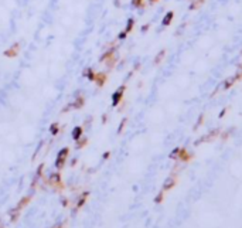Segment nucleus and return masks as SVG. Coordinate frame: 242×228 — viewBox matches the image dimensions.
I'll use <instances>...</instances> for the list:
<instances>
[{
	"label": "nucleus",
	"instance_id": "nucleus-1",
	"mask_svg": "<svg viewBox=\"0 0 242 228\" xmlns=\"http://www.w3.org/2000/svg\"><path fill=\"white\" fill-rule=\"evenodd\" d=\"M193 157H194L193 152H190V150L186 149V147H181V150H180V153H178L177 160H180V162H183V163H188Z\"/></svg>",
	"mask_w": 242,
	"mask_h": 228
},
{
	"label": "nucleus",
	"instance_id": "nucleus-2",
	"mask_svg": "<svg viewBox=\"0 0 242 228\" xmlns=\"http://www.w3.org/2000/svg\"><path fill=\"white\" fill-rule=\"evenodd\" d=\"M125 89H126V87H125V85H122L119 89H116V91L113 92V95H112V105H113V106H118L119 102L122 101L123 94H125Z\"/></svg>",
	"mask_w": 242,
	"mask_h": 228
},
{
	"label": "nucleus",
	"instance_id": "nucleus-3",
	"mask_svg": "<svg viewBox=\"0 0 242 228\" xmlns=\"http://www.w3.org/2000/svg\"><path fill=\"white\" fill-rule=\"evenodd\" d=\"M176 184H177V179L171 176V177L166 179V181L163 183V189H161V190H163L164 193H166V191H169V190H171V189H174V187H176Z\"/></svg>",
	"mask_w": 242,
	"mask_h": 228
},
{
	"label": "nucleus",
	"instance_id": "nucleus-4",
	"mask_svg": "<svg viewBox=\"0 0 242 228\" xmlns=\"http://www.w3.org/2000/svg\"><path fill=\"white\" fill-rule=\"evenodd\" d=\"M237 84V79H235V76L234 75H229V76H226L225 79L222 81V89L224 91H228V89H231L234 85Z\"/></svg>",
	"mask_w": 242,
	"mask_h": 228
},
{
	"label": "nucleus",
	"instance_id": "nucleus-5",
	"mask_svg": "<svg viewBox=\"0 0 242 228\" xmlns=\"http://www.w3.org/2000/svg\"><path fill=\"white\" fill-rule=\"evenodd\" d=\"M173 19H174V11L169 10L166 14H164L163 20H161V26H163V27H169V26L173 23Z\"/></svg>",
	"mask_w": 242,
	"mask_h": 228
},
{
	"label": "nucleus",
	"instance_id": "nucleus-6",
	"mask_svg": "<svg viewBox=\"0 0 242 228\" xmlns=\"http://www.w3.org/2000/svg\"><path fill=\"white\" fill-rule=\"evenodd\" d=\"M204 122H205V114H200V116L197 118V120H195V123L193 126V132H197L201 126L204 125Z\"/></svg>",
	"mask_w": 242,
	"mask_h": 228
},
{
	"label": "nucleus",
	"instance_id": "nucleus-7",
	"mask_svg": "<svg viewBox=\"0 0 242 228\" xmlns=\"http://www.w3.org/2000/svg\"><path fill=\"white\" fill-rule=\"evenodd\" d=\"M204 3H205V0H191V1H190V6H188V10H191V11L198 10Z\"/></svg>",
	"mask_w": 242,
	"mask_h": 228
},
{
	"label": "nucleus",
	"instance_id": "nucleus-8",
	"mask_svg": "<svg viewBox=\"0 0 242 228\" xmlns=\"http://www.w3.org/2000/svg\"><path fill=\"white\" fill-rule=\"evenodd\" d=\"M67 153H68V149L65 147V149H62L61 152L58 153V157H57V162H55V164L58 166V167H61V164L64 163L65 160V156H67Z\"/></svg>",
	"mask_w": 242,
	"mask_h": 228
},
{
	"label": "nucleus",
	"instance_id": "nucleus-9",
	"mask_svg": "<svg viewBox=\"0 0 242 228\" xmlns=\"http://www.w3.org/2000/svg\"><path fill=\"white\" fill-rule=\"evenodd\" d=\"M164 57H166V50H160L159 53L156 54V57H154V60H153V62H154V65H159L163 62V60H164Z\"/></svg>",
	"mask_w": 242,
	"mask_h": 228
},
{
	"label": "nucleus",
	"instance_id": "nucleus-10",
	"mask_svg": "<svg viewBox=\"0 0 242 228\" xmlns=\"http://www.w3.org/2000/svg\"><path fill=\"white\" fill-rule=\"evenodd\" d=\"M81 135H82V128H81V126H76V128H74V130H72V139L79 140Z\"/></svg>",
	"mask_w": 242,
	"mask_h": 228
},
{
	"label": "nucleus",
	"instance_id": "nucleus-11",
	"mask_svg": "<svg viewBox=\"0 0 242 228\" xmlns=\"http://www.w3.org/2000/svg\"><path fill=\"white\" fill-rule=\"evenodd\" d=\"M234 76H235L237 82L242 81V64H238L237 65V70H235V74H234Z\"/></svg>",
	"mask_w": 242,
	"mask_h": 228
},
{
	"label": "nucleus",
	"instance_id": "nucleus-12",
	"mask_svg": "<svg viewBox=\"0 0 242 228\" xmlns=\"http://www.w3.org/2000/svg\"><path fill=\"white\" fill-rule=\"evenodd\" d=\"M133 27H134V19H129L128 20V23H126V27H125V31L129 34L132 30H133Z\"/></svg>",
	"mask_w": 242,
	"mask_h": 228
},
{
	"label": "nucleus",
	"instance_id": "nucleus-13",
	"mask_svg": "<svg viewBox=\"0 0 242 228\" xmlns=\"http://www.w3.org/2000/svg\"><path fill=\"white\" fill-rule=\"evenodd\" d=\"M180 150H181V147H176V149H173L171 153H170V159H173V160H177Z\"/></svg>",
	"mask_w": 242,
	"mask_h": 228
},
{
	"label": "nucleus",
	"instance_id": "nucleus-14",
	"mask_svg": "<svg viewBox=\"0 0 242 228\" xmlns=\"http://www.w3.org/2000/svg\"><path fill=\"white\" fill-rule=\"evenodd\" d=\"M163 200H164V191L161 190L160 193H159V194L156 195V198H154V203H156V204H160V203H161Z\"/></svg>",
	"mask_w": 242,
	"mask_h": 228
},
{
	"label": "nucleus",
	"instance_id": "nucleus-15",
	"mask_svg": "<svg viewBox=\"0 0 242 228\" xmlns=\"http://www.w3.org/2000/svg\"><path fill=\"white\" fill-rule=\"evenodd\" d=\"M50 132H51L53 135H57V132H58V125H57V123H53V125L50 126Z\"/></svg>",
	"mask_w": 242,
	"mask_h": 228
},
{
	"label": "nucleus",
	"instance_id": "nucleus-16",
	"mask_svg": "<svg viewBox=\"0 0 242 228\" xmlns=\"http://www.w3.org/2000/svg\"><path fill=\"white\" fill-rule=\"evenodd\" d=\"M85 75L89 78V79H92V81H95V75H94V72H92V70H86L85 71Z\"/></svg>",
	"mask_w": 242,
	"mask_h": 228
},
{
	"label": "nucleus",
	"instance_id": "nucleus-17",
	"mask_svg": "<svg viewBox=\"0 0 242 228\" xmlns=\"http://www.w3.org/2000/svg\"><path fill=\"white\" fill-rule=\"evenodd\" d=\"M226 114H228V108H224V109H222V111L220 112V114H218V118H220V119H222V118H224Z\"/></svg>",
	"mask_w": 242,
	"mask_h": 228
},
{
	"label": "nucleus",
	"instance_id": "nucleus-18",
	"mask_svg": "<svg viewBox=\"0 0 242 228\" xmlns=\"http://www.w3.org/2000/svg\"><path fill=\"white\" fill-rule=\"evenodd\" d=\"M126 36H128V33H126V31L123 30V31H120V33H119L118 38H119V40H125V38H126Z\"/></svg>",
	"mask_w": 242,
	"mask_h": 228
},
{
	"label": "nucleus",
	"instance_id": "nucleus-19",
	"mask_svg": "<svg viewBox=\"0 0 242 228\" xmlns=\"http://www.w3.org/2000/svg\"><path fill=\"white\" fill-rule=\"evenodd\" d=\"M125 125H126V119H122V122H120V125H119V128H118V132H122Z\"/></svg>",
	"mask_w": 242,
	"mask_h": 228
},
{
	"label": "nucleus",
	"instance_id": "nucleus-20",
	"mask_svg": "<svg viewBox=\"0 0 242 228\" xmlns=\"http://www.w3.org/2000/svg\"><path fill=\"white\" fill-rule=\"evenodd\" d=\"M149 27H150V24H145V26L142 27V33H146L147 30H149Z\"/></svg>",
	"mask_w": 242,
	"mask_h": 228
},
{
	"label": "nucleus",
	"instance_id": "nucleus-21",
	"mask_svg": "<svg viewBox=\"0 0 242 228\" xmlns=\"http://www.w3.org/2000/svg\"><path fill=\"white\" fill-rule=\"evenodd\" d=\"M150 3H156V1H159V0H149Z\"/></svg>",
	"mask_w": 242,
	"mask_h": 228
}]
</instances>
